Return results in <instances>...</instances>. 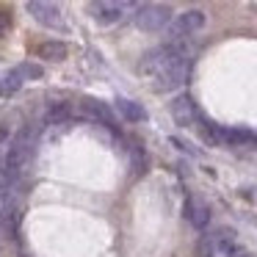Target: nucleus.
Instances as JSON below:
<instances>
[{"label": "nucleus", "mask_w": 257, "mask_h": 257, "mask_svg": "<svg viewBox=\"0 0 257 257\" xmlns=\"http://www.w3.org/2000/svg\"><path fill=\"white\" fill-rule=\"evenodd\" d=\"M9 196V180H6V174L0 172V199H6Z\"/></svg>", "instance_id": "16"}, {"label": "nucleus", "mask_w": 257, "mask_h": 257, "mask_svg": "<svg viewBox=\"0 0 257 257\" xmlns=\"http://www.w3.org/2000/svg\"><path fill=\"white\" fill-rule=\"evenodd\" d=\"M116 108H119V113H122L124 119H130V122H144L147 119V111L133 100H116Z\"/></svg>", "instance_id": "11"}, {"label": "nucleus", "mask_w": 257, "mask_h": 257, "mask_svg": "<svg viewBox=\"0 0 257 257\" xmlns=\"http://www.w3.org/2000/svg\"><path fill=\"white\" fill-rule=\"evenodd\" d=\"M185 218H188L191 227L205 229L210 224V207H207V202L199 199V196H188L185 199Z\"/></svg>", "instance_id": "8"}, {"label": "nucleus", "mask_w": 257, "mask_h": 257, "mask_svg": "<svg viewBox=\"0 0 257 257\" xmlns=\"http://www.w3.org/2000/svg\"><path fill=\"white\" fill-rule=\"evenodd\" d=\"M31 155H34V136H31V130H23V133H17L9 141V150L3 155V174H6V180L23 177V172L31 163Z\"/></svg>", "instance_id": "2"}, {"label": "nucleus", "mask_w": 257, "mask_h": 257, "mask_svg": "<svg viewBox=\"0 0 257 257\" xmlns=\"http://www.w3.org/2000/svg\"><path fill=\"white\" fill-rule=\"evenodd\" d=\"M133 23H136L139 31L155 34V31H163L169 23H172V9L163 6V3H144V6L136 9Z\"/></svg>", "instance_id": "3"}, {"label": "nucleus", "mask_w": 257, "mask_h": 257, "mask_svg": "<svg viewBox=\"0 0 257 257\" xmlns=\"http://www.w3.org/2000/svg\"><path fill=\"white\" fill-rule=\"evenodd\" d=\"M9 31H12V14L0 9V36H6Z\"/></svg>", "instance_id": "15"}, {"label": "nucleus", "mask_w": 257, "mask_h": 257, "mask_svg": "<svg viewBox=\"0 0 257 257\" xmlns=\"http://www.w3.org/2000/svg\"><path fill=\"white\" fill-rule=\"evenodd\" d=\"M28 12L36 23L47 25V28H61L64 20H61V9L56 3H45V0H31L28 3Z\"/></svg>", "instance_id": "7"}, {"label": "nucleus", "mask_w": 257, "mask_h": 257, "mask_svg": "<svg viewBox=\"0 0 257 257\" xmlns=\"http://www.w3.org/2000/svg\"><path fill=\"white\" fill-rule=\"evenodd\" d=\"M141 75L152 80L155 91H177L180 86H185L191 75L188 47L183 42H163L161 47H155L144 56Z\"/></svg>", "instance_id": "1"}, {"label": "nucleus", "mask_w": 257, "mask_h": 257, "mask_svg": "<svg viewBox=\"0 0 257 257\" xmlns=\"http://www.w3.org/2000/svg\"><path fill=\"white\" fill-rule=\"evenodd\" d=\"M67 116H69V108L64 105V102H56V105H50V111H47V124H58Z\"/></svg>", "instance_id": "12"}, {"label": "nucleus", "mask_w": 257, "mask_h": 257, "mask_svg": "<svg viewBox=\"0 0 257 257\" xmlns=\"http://www.w3.org/2000/svg\"><path fill=\"white\" fill-rule=\"evenodd\" d=\"M172 119L180 124V127H191V124H199L202 113L196 108L194 97L191 94H177L172 100Z\"/></svg>", "instance_id": "6"}, {"label": "nucleus", "mask_w": 257, "mask_h": 257, "mask_svg": "<svg viewBox=\"0 0 257 257\" xmlns=\"http://www.w3.org/2000/svg\"><path fill=\"white\" fill-rule=\"evenodd\" d=\"M36 56L45 58V61H64L67 58V45H61V42H42L36 47Z\"/></svg>", "instance_id": "10"}, {"label": "nucleus", "mask_w": 257, "mask_h": 257, "mask_svg": "<svg viewBox=\"0 0 257 257\" xmlns=\"http://www.w3.org/2000/svg\"><path fill=\"white\" fill-rule=\"evenodd\" d=\"M17 69L23 78H42V67H36V64H20Z\"/></svg>", "instance_id": "14"}, {"label": "nucleus", "mask_w": 257, "mask_h": 257, "mask_svg": "<svg viewBox=\"0 0 257 257\" xmlns=\"http://www.w3.org/2000/svg\"><path fill=\"white\" fill-rule=\"evenodd\" d=\"M80 111H83L86 116L97 119V122H105V124H111V122H113L111 108H108L105 102H100V100H83V102H80Z\"/></svg>", "instance_id": "9"}, {"label": "nucleus", "mask_w": 257, "mask_h": 257, "mask_svg": "<svg viewBox=\"0 0 257 257\" xmlns=\"http://www.w3.org/2000/svg\"><path fill=\"white\" fill-rule=\"evenodd\" d=\"M20 86H23V75H20V69H12L6 75V91H17Z\"/></svg>", "instance_id": "13"}, {"label": "nucleus", "mask_w": 257, "mask_h": 257, "mask_svg": "<svg viewBox=\"0 0 257 257\" xmlns=\"http://www.w3.org/2000/svg\"><path fill=\"white\" fill-rule=\"evenodd\" d=\"M133 9V3H127V0H97V3H91L89 12L91 17L97 20V23L102 25H111V23H119V20L124 17V12H130Z\"/></svg>", "instance_id": "5"}, {"label": "nucleus", "mask_w": 257, "mask_h": 257, "mask_svg": "<svg viewBox=\"0 0 257 257\" xmlns=\"http://www.w3.org/2000/svg\"><path fill=\"white\" fill-rule=\"evenodd\" d=\"M202 28H205V12L188 9V12L177 14V20L169 25V34H172L169 42H183V36H194V34H199Z\"/></svg>", "instance_id": "4"}]
</instances>
